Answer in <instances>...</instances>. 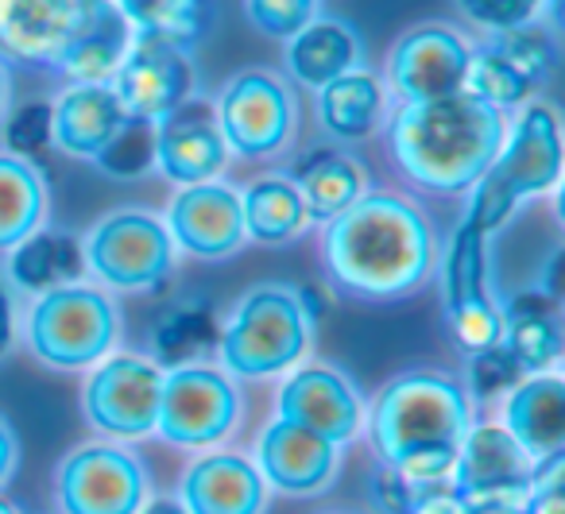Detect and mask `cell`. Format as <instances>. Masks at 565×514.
I'll return each mask as SVG.
<instances>
[{"instance_id": "cell-1", "label": "cell", "mask_w": 565, "mask_h": 514, "mask_svg": "<svg viewBox=\"0 0 565 514\" xmlns=\"http://www.w3.org/2000/svg\"><path fill=\"white\" fill-rule=\"evenodd\" d=\"M330 287L356 302H399L430 282L438 236L426 210L395 190H364L322 233Z\"/></svg>"}, {"instance_id": "cell-2", "label": "cell", "mask_w": 565, "mask_h": 514, "mask_svg": "<svg viewBox=\"0 0 565 514\" xmlns=\"http://www.w3.org/2000/svg\"><path fill=\"white\" fill-rule=\"evenodd\" d=\"M508 136L503 113L472 94L399 105L387 125V148L411 186L426 194H465L495 163Z\"/></svg>"}, {"instance_id": "cell-3", "label": "cell", "mask_w": 565, "mask_h": 514, "mask_svg": "<svg viewBox=\"0 0 565 514\" xmlns=\"http://www.w3.org/2000/svg\"><path fill=\"white\" fill-rule=\"evenodd\" d=\"M322 306L291 282H252L217 333L221 372L233 379H271L307 360Z\"/></svg>"}, {"instance_id": "cell-4", "label": "cell", "mask_w": 565, "mask_h": 514, "mask_svg": "<svg viewBox=\"0 0 565 514\" xmlns=\"http://www.w3.org/2000/svg\"><path fill=\"white\" fill-rule=\"evenodd\" d=\"M364 421L380 464H395L418 449L461 445L472 426V398L454 372L411 367L380 387Z\"/></svg>"}, {"instance_id": "cell-5", "label": "cell", "mask_w": 565, "mask_h": 514, "mask_svg": "<svg viewBox=\"0 0 565 514\" xmlns=\"http://www.w3.org/2000/svg\"><path fill=\"white\" fill-rule=\"evenodd\" d=\"M28 349L55 372L94 367L117 349L120 306L109 290L89 282H63L35 295L24 321Z\"/></svg>"}, {"instance_id": "cell-6", "label": "cell", "mask_w": 565, "mask_h": 514, "mask_svg": "<svg viewBox=\"0 0 565 514\" xmlns=\"http://www.w3.org/2000/svg\"><path fill=\"white\" fill-rule=\"evenodd\" d=\"M167 225L148 210H117L102 217L82 240V259L105 290L151 295L167 287L179 264Z\"/></svg>"}, {"instance_id": "cell-7", "label": "cell", "mask_w": 565, "mask_h": 514, "mask_svg": "<svg viewBox=\"0 0 565 514\" xmlns=\"http://www.w3.org/2000/svg\"><path fill=\"white\" fill-rule=\"evenodd\" d=\"M225 148L241 159H275L295 140V94L267 66H244L213 101Z\"/></svg>"}, {"instance_id": "cell-8", "label": "cell", "mask_w": 565, "mask_h": 514, "mask_svg": "<svg viewBox=\"0 0 565 514\" xmlns=\"http://www.w3.org/2000/svg\"><path fill=\"white\" fill-rule=\"evenodd\" d=\"M244 414L233 375L210 364H186L163 372L156 433L174 449H210L236 429Z\"/></svg>"}, {"instance_id": "cell-9", "label": "cell", "mask_w": 565, "mask_h": 514, "mask_svg": "<svg viewBox=\"0 0 565 514\" xmlns=\"http://www.w3.org/2000/svg\"><path fill=\"white\" fill-rule=\"evenodd\" d=\"M159 395H163V367L140 352H109L94 364L82 387L86 421L109 441H140L156 433Z\"/></svg>"}, {"instance_id": "cell-10", "label": "cell", "mask_w": 565, "mask_h": 514, "mask_svg": "<svg viewBox=\"0 0 565 514\" xmlns=\"http://www.w3.org/2000/svg\"><path fill=\"white\" fill-rule=\"evenodd\" d=\"M63 514H136L148 499V468L117 441H94L66 452L55 468Z\"/></svg>"}, {"instance_id": "cell-11", "label": "cell", "mask_w": 565, "mask_h": 514, "mask_svg": "<svg viewBox=\"0 0 565 514\" xmlns=\"http://www.w3.org/2000/svg\"><path fill=\"white\" fill-rule=\"evenodd\" d=\"M109 86L128 117L156 125L171 109H179L186 97H194V63H190V51L179 43L132 32Z\"/></svg>"}, {"instance_id": "cell-12", "label": "cell", "mask_w": 565, "mask_h": 514, "mask_svg": "<svg viewBox=\"0 0 565 514\" xmlns=\"http://www.w3.org/2000/svg\"><path fill=\"white\" fill-rule=\"evenodd\" d=\"M472 43L457 32L454 24H418L395 40L387 55V78L403 105L415 101H438V97L461 94L465 74H469Z\"/></svg>"}, {"instance_id": "cell-13", "label": "cell", "mask_w": 565, "mask_h": 514, "mask_svg": "<svg viewBox=\"0 0 565 514\" xmlns=\"http://www.w3.org/2000/svg\"><path fill=\"white\" fill-rule=\"evenodd\" d=\"M151 156H156V171L174 186L217 179L228 163V148L210 97L194 94L163 120H156L151 125Z\"/></svg>"}, {"instance_id": "cell-14", "label": "cell", "mask_w": 565, "mask_h": 514, "mask_svg": "<svg viewBox=\"0 0 565 514\" xmlns=\"http://www.w3.org/2000/svg\"><path fill=\"white\" fill-rule=\"evenodd\" d=\"M167 233H171L174 248L190 251L194 259L205 264H221V259L236 256L248 244L244 236V213H241V190L228 182H194V186H179V194L167 205Z\"/></svg>"}, {"instance_id": "cell-15", "label": "cell", "mask_w": 565, "mask_h": 514, "mask_svg": "<svg viewBox=\"0 0 565 514\" xmlns=\"http://www.w3.org/2000/svg\"><path fill=\"white\" fill-rule=\"evenodd\" d=\"M279 418L326 437L330 445H349L364 426V398L356 383L333 364L291 367L279 387Z\"/></svg>"}, {"instance_id": "cell-16", "label": "cell", "mask_w": 565, "mask_h": 514, "mask_svg": "<svg viewBox=\"0 0 565 514\" xmlns=\"http://www.w3.org/2000/svg\"><path fill=\"white\" fill-rule=\"evenodd\" d=\"M102 9L105 0H0V58L51 66Z\"/></svg>"}, {"instance_id": "cell-17", "label": "cell", "mask_w": 565, "mask_h": 514, "mask_svg": "<svg viewBox=\"0 0 565 514\" xmlns=\"http://www.w3.org/2000/svg\"><path fill=\"white\" fill-rule=\"evenodd\" d=\"M252 464L259 468L267 488L295 499H310L322 495L326 488H333V480L341 472V449L326 441V437L295 426V421L275 418L259 433Z\"/></svg>"}, {"instance_id": "cell-18", "label": "cell", "mask_w": 565, "mask_h": 514, "mask_svg": "<svg viewBox=\"0 0 565 514\" xmlns=\"http://www.w3.org/2000/svg\"><path fill=\"white\" fill-rule=\"evenodd\" d=\"M492 171L515 190L519 202L542 197L562 179V120L546 101H526L519 109L515 125L503 136V148L495 156Z\"/></svg>"}, {"instance_id": "cell-19", "label": "cell", "mask_w": 565, "mask_h": 514, "mask_svg": "<svg viewBox=\"0 0 565 514\" xmlns=\"http://www.w3.org/2000/svg\"><path fill=\"white\" fill-rule=\"evenodd\" d=\"M179 503L186 514H264L267 483L241 452H210L186 468Z\"/></svg>"}, {"instance_id": "cell-20", "label": "cell", "mask_w": 565, "mask_h": 514, "mask_svg": "<svg viewBox=\"0 0 565 514\" xmlns=\"http://www.w3.org/2000/svg\"><path fill=\"white\" fill-rule=\"evenodd\" d=\"M125 120L128 113L117 101L109 82H74L51 105V143H58L66 156L94 163L113 143Z\"/></svg>"}, {"instance_id": "cell-21", "label": "cell", "mask_w": 565, "mask_h": 514, "mask_svg": "<svg viewBox=\"0 0 565 514\" xmlns=\"http://www.w3.org/2000/svg\"><path fill=\"white\" fill-rule=\"evenodd\" d=\"M503 429L531 464L565 452V379L554 372L523 375L503 398Z\"/></svg>"}, {"instance_id": "cell-22", "label": "cell", "mask_w": 565, "mask_h": 514, "mask_svg": "<svg viewBox=\"0 0 565 514\" xmlns=\"http://www.w3.org/2000/svg\"><path fill=\"white\" fill-rule=\"evenodd\" d=\"M282 66L287 78L299 82L302 89L318 94L333 78L364 66V35L349 20H310L299 35L282 43Z\"/></svg>"}, {"instance_id": "cell-23", "label": "cell", "mask_w": 565, "mask_h": 514, "mask_svg": "<svg viewBox=\"0 0 565 514\" xmlns=\"http://www.w3.org/2000/svg\"><path fill=\"white\" fill-rule=\"evenodd\" d=\"M531 460L523 457L511 433L500 421H472L469 433L457 445V464H454V488L465 499L492 495V491L523 488L531 480Z\"/></svg>"}, {"instance_id": "cell-24", "label": "cell", "mask_w": 565, "mask_h": 514, "mask_svg": "<svg viewBox=\"0 0 565 514\" xmlns=\"http://www.w3.org/2000/svg\"><path fill=\"white\" fill-rule=\"evenodd\" d=\"M315 113L326 136L341 143H361L387 120V89L372 71H349L315 94Z\"/></svg>"}, {"instance_id": "cell-25", "label": "cell", "mask_w": 565, "mask_h": 514, "mask_svg": "<svg viewBox=\"0 0 565 514\" xmlns=\"http://www.w3.org/2000/svg\"><path fill=\"white\" fill-rule=\"evenodd\" d=\"M503 349L519 360L526 375L550 372L562 360L565 336H562V313L557 302L546 298L542 290H526V295L508 298L503 306Z\"/></svg>"}, {"instance_id": "cell-26", "label": "cell", "mask_w": 565, "mask_h": 514, "mask_svg": "<svg viewBox=\"0 0 565 514\" xmlns=\"http://www.w3.org/2000/svg\"><path fill=\"white\" fill-rule=\"evenodd\" d=\"M241 213H244V236L264 248H282L295 244L310 225L307 202L299 186L287 174H264L241 190Z\"/></svg>"}, {"instance_id": "cell-27", "label": "cell", "mask_w": 565, "mask_h": 514, "mask_svg": "<svg viewBox=\"0 0 565 514\" xmlns=\"http://www.w3.org/2000/svg\"><path fill=\"white\" fill-rule=\"evenodd\" d=\"M217 313L213 302L202 295L174 298L163 313L151 325V352H156V364L163 372L186 364H202V356L217 352Z\"/></svg>"}, {"instance_id": "cell-28", "label": "cell", "mask_w": 565, "mask_h": 514, "mask_svg": "<svg viewBox=\"0 0 565 514\" xmlns=\"http://www.w3.org/2000/svg\"><path fill=\"white\" fill-rule=\"evenodd\" d=\"M295 186H299L302 202H307L310 221L330 225L333 217H341L369 190V179H364V167L356 156L338 148H322L299 163Z\"/></svg>"}, {"instance_id": "cell-29", "label": "cell", "mask_w": 565, "mask_h": 514, "mask_svg": "<svg viewBox=\"0 0 565 514\" xmlns=\"http://www.w3.org/2000/svg\"><path fill=\"white\" fill-rule=\"evenodd\" d=\"M47 179L24 156L0 151V251H12L20 240L40 233L47 221Z\"/></svg>"}, {"instance_id": "cell-30", "label": "cell", "mask_w": 565, "mask_h": 514, "mask_svg": "<svg viewBox=\"0 0 565 514\" xmlns=\"http://www.w3.org/2000/svg\"><path fill=\"white\" fill-rule=\"evenodd\" d=\"M4 256H9V282L20 290H32V295L63 287V282H78L82 267H86L82 240H74L71 233H58V228H40Z\"/></svg>"}, {"instance_id": "cell-31", "label": "cell", "mask_w": 565, "mask_h": 514, "mask_svg": "<svg viewBox=\"0 0 565 514\" xmlns=\"http://www.w3.org/2000/svg\"><path fill=\"white\" fill-rule=\"evenodd\" d=\"M132 32L159 35L179 47H194L217 20V0H109Z\"/></svg>"}, {"instance_id": "cell-32", "label": "cell", "mask_w": 565, "mask_h": 514, "mask_svg": "<svg viewBox=\"0 0 565 514\" xmlns=\"http://www.w3.org/2000/svg\"><path fill=\"white\" fill-rule=\"evenodd\" d=\"M132 40V28L120 20V12L105 0V9L97 12V20L51 63V71L66 74L71 82H109L113 71L120 66Z\"/></svg>"}, {"instance_id": "cell-33", "label": "cell", "mask_w": 565, "mask_h": 514, "mask_svg": "<svg viewBox=\"0 0 565 514\" xmlns=\"http://www.w3.org/2000/svg\"><path fill=\"white\" fill-rule=\"evenodd\" d=\"M488 295V236H480L469 221L457 225L449 236L446 259H441V306L457 310Z\"/></svg>"}, {"instance_id": "cell-34", "label": "cell", "mask_w": 565, "mask_h": 514, "mask_svg": "<svg viewBox=\"0 0 565 514\" xmlns=\"http://www.w3.org/2000/svg\"><path fill=\"white\" fill-rule=\"evenodd\" d=\"M534 89L539 86H534L519 66H511L495 47H488V43L472 47L469 74H465V94H472L477 101H484L488 109L508 113V109H519V105L531 101Z\"/></svg>"}, {"instance_id": "cell-35", "label": "cell", "mask_w": 565, "mask_h": 514, "mask_svg": "<svg viewBox=\"0 0 565 514\" xmlns=\"http://www.w3.org/2000/svg\"><path fill=\"white\" fill-rule=\"evenodd\" d=\"M523 367L511 356L503 344H492V349L469 352V367H465V390H469L472 406H492L503 403V398L515 390V383L523 379Z\"/></svg>"}, {"instance_id": "cell-36", "label": "cell", "mask_w": 565, "mask_h": 514, "mask_svg": "<svg viewBox=\"0 0 565 514\" xmlns=\"http://www.w3.org/2000/svg\"><path fill=\"white\" fill-rule=\"evenodd\" d=\"M94 163H97V171L109 174V179H143V174L156 167V156H151V125L148 120L128 117L125 125H120V132L113 136V143Z\"/></svg>"}, {"instance_id": "cell-37", "label": "cell", "mask_w": 565, "mask_h": 514, "mask_svg": "<svg viewBox=\"0 0 565 514\" xmlns=\"http://www.w3.org/2000/svg\"><path fill=\"white\" fill-rule=\"evenodd\" d=\"M446 325L465 352L492 349V344L503 341V306L495 302L492 295H484V298H477V302H465V306H457V310H449Z\"/></svg>"}, {"instance_id": "cell-38", "label": "cell", "mask_w": 565, "mask_h": 514, "mask_svg": "<svg viewBox=\"0 0 565 514\" xmlns=\"http://www.w3.org/2000/svg\"><path fill=\"white\" fill-rule=\"evenodd\" d=\"M322 0H244V17L267 40H291L310 20H318Z\"/></svg>"}, {"instance_id": "cell-39", "label": "cell", "mask_w": 565, "mask_h": 514, "mask_svg": "<svg viewBox=\"0 0 565 514\" xmlns=\"http://www.w3.org/2000/svg\"><path fill=\"white\" fill-rule=\"evenodd\" d=\"M469 190H472V197H469V213H465V221H469L480 236H492L495 228L508 225L511 213L519 210L515 190H511L508 182L492 171V167H488V171L480 174Z\"/></svg>"}, {"instance_id": "cell-40", "label": "cell", "mask_w": 565, "mask_h": 514, "mask_svg": "<svg viewBox=\"0 0 565 514\" xmlns=\"http://www.w3.org/2000/svg\"><path fill=\"white\" fill-rule=\"evenodd\" d=\"M454 4L488 32H511L542 20V12L554 9L557 0H454Z\"/></svg>"}, {"instance_id": "cell-41", "label": "cell", "mask_w": 565, "mask_h": 514, "mask_svg": "<svg viewBox=\"0 0 565 514\" xmlns=\"http://www.w3.org/2000/svg\"><path fill=\"white\" fill-rule=\"evenodd\" d=\"M523 514H565V452H554L531 468Z\"/></svg>"}, {"instance_id": "cell-42", "label": "cell", "mask_w": 565, "mask_h": 514, "mask_svg": "<svg viewBox=\"0 0 565 514\" xmlns=\"http://www.w3.org/2000/svg\"><path fill=\"white\" fill-rule=\"evenodd\" d=\"M9 151L12 156L32 159L51 143V105H24L17 117L9 120Z\"/></svg>"}, {"instance_id": "cell-43", "label": "cell", "mask_w": 565, "mask_h": 514, "mask_svg": "<svg viewBox=\"0 0 565 514\" xmlns=\"http://www.w3.org/2000/svg\"><path fill=\"white\" fill-rule=\"evenodd\" d=\"M372 495H376V503L384 506V514H407L411 499H415L407 483H403L387 464H380L376 472H372Z\"/></svg>"}, {"instance_id": "cell-44", "label": "cell", "mask_w": 565, "mask_h": 514, "mask_svg": "<svg viewBox=\"0 0 565 514\" xmlns=\"http://www.w3.org/2000/svg\"><path fill=\"white\" fill-rule=\"evenodd\" d=\"M407 514H469V499H465L454 483H446V488L418 491V495L411 499Z\"/></svg>"}, {"instance_id": "cell-45", "label": "cell", "mask_w": 565, "mask_h": 514, "mask_svg": "<svg viewBox=\"0 0 565 514\" xmlns=\"http://www.w3.org/2000/svg\"><path fill=\"white\" fill-rule=\"evenodd\" d=\"M523 499H526V483L511 491H492V495L469 499V514H523Z\"/></svg>"}, {"instance_id": "cell-46", "label": "cell", "mask_w": 565, "mask_h": 514, "mask_svg": "<svg viewBox=\"0 0 565 514\" xmlns=\"http://www.w3.org/2000/svg\"><path fill=\"white\" fill-rule=\"evenodd\" d=\"M17 464H20V437L12 429V421L0 414V488L17 475Z\"/></svg>"}, {"instance_id": "cell-47", "label": "cell", "mask_w": 565, "mask_h": 514, "mask_svg": "<svg viewBox=\"0 0 565 514\" xmlns=\"http://www.w3.org/2000/svg\"><path fill=\"white\" fill-rule=\"evenodd\" d=\"M12 344H17V310H12L9 290L0 287V360L9 356Z\"/></svg>"}, {"instance_id": "cell-48", "label": "cell", "mask_w": 565, "mask_h": 514, "mask_svg": "<svg viewBox=\"0 0 565 514\" xmlns=\"http://www.w3.org/2000/svg\"><path fill=\"white\" fill-rule=\"evenodd\" d=\"M136 514H186V506L171 495H159V499H143V506Z\"/></svg>"}, {"instance_id": "cell-49", "label": "cell", "mask_w": 565, "mask_h": 514, "mask_svg": "<svg viewBox=\"0 0 565 514\" xmlns=\"http://www.w3.org/2000/svg\"><path fill=\"white\" fill-rule=\"evenodd\" d=\"M9 101H12V78H9V66H4V58H0V117H4Z\"/></svg>"}, {"instance_id": "cell-50", "label": "cell", "mask_w": 565, "mask_h": 514, "mask_svg": "<svg viewBox=\"0 0 565 514\" xmlns=\"http://www.w3.org/2000/svg\"><path fill=\"white\" fill-rule=\"evenodd\" d=\"M0 514H20V506L9 503V499H0Z\"/></svg>"}]
</instances>
